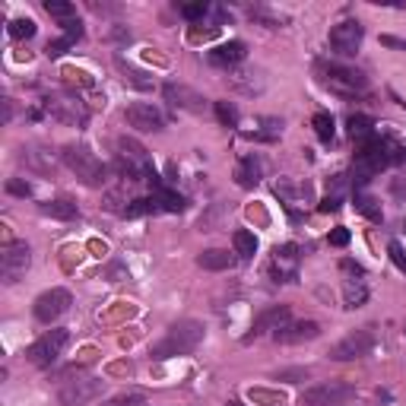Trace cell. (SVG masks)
<instances>
[{
  "instance_id": "cell-1",
  "label": "cell",
  "mask_w": 406,
  "mask_h": 406,
  "mask_svg": "<svg viewBox=\"0 0 406 406\" xmlns=\"http://www.w3.org/2000/svg\"><path fill=\"white\" fill-rule=\"evenodd\" d=\"M203 339V324L200 321H178L168 327L166 339L152 346V359H168V355H184L200 346Z\"/></svg>"
},
{
  "instance_id": "cell-2",
  "label": "cell",
  "mask_w": 406,
  "mask_h": 406,
  "mask_svg": "<svg viewBox=\"0 0 406 406\" xmlns=\"http://www.w3.org/2000/svg\"><path fill=\"white\" fill-rule=\"evenodd\" d=\"M60 159H64V166H67L80 181H83V184H89V188H98V184L105 181V166H102V162H98V159L86 150V146H76V143L64 146Z\"/></svg>"
},
{
  "instance_id": "cell-3",
  "label": "cell",
  "mask_w": 406,
  "mask_h": 406,
  "mask_svg": "<svg viewBox=\"0 0 406 406\" xmlns=\"http://www.w3.org/2000/svg\"><path fill=\"white\" fill-rule=\"evenodd\" d=\"M70 343V330H64V327H54V330H48L42 339H35L29 346V362L32 365H38V369H51L54 362H58V355L64 353V346Z\"/></svg>"
},
{
  "instance_id": "cell-4",
  "label": "cell",
  "mask_w": 406,
  "mask_h": 406,
  "mask_svg": "<svg viewBox=\"0 0 406 406\" xmlns=\"http://www.w3.org/2000/svg\"><path fill=\"white\" fill-rule=\"evenodd\" d=\"M324 86L330 92H337V96H355V92L369 89V80H365V73L355 67L330 64V67H324Z\"/></svg>"
},
{
  "instance_id": "cell-5",
  "label": "cell",
  "mask_w": 406,
  "mask_h": 406,
  "mask_svg": "<svg viewBox=\"0 0 406 406\" xmlns=\"http://www.w3.org/2000/svg\"><path fill=\"white\" fill-rule=\"evenodd\" d=\"M105 384L98 378H73V381H64V387L58 391V403L60 406H86L96 397H102Z\"/></svg>"
},
{
  "instance_id": "cell-6",
  "label": "cell",
  "mask_w": 406,
  "mask_h": 406,
  "mask_svg": "<svg viewBox=\"0 0 406 406\" xmlns=\"http://www.w3.org/2000/svg\"><path fill=\"white\" fill-rule=\"evenodd\" d=\"M353 397H355V391L349 384H339V381L315 384V387H308V391L301 394V406H346Z\"/></svg>"
},
{
  "instance_id": "cell-7",
  "label": "cell",
  "mask_w": 406,
  "mask_h": 406,
  "mask_svg": "<svg viewBox=\"0 0 406 406\" xmlns=\"http://www.w3.org/2000/svg\"><path fill=\"white\" fill-rule=\"evenodd\" d=\"M362 38H365V29H362L359 19H343L330 29V48L339 58H355L362 48Z\"/></svg>"
},
{
  "instance_id": "cell-8",
  "label": "cell",
  "mask_w": 406,
  "mask_h": 406,
  "mask_svg": "<svg viewBox=\"0 0 406 406\" xmlns=\"http://www.w3.org/2000/svg\"><path fill=\"white\" fill-rule=\"evenodd\" d=\"M29 263H32V251L26 241L7 245V248L0 251V276H3V283H16V279L29 270Z\"/></svg>"
},
{
  "instance_id": "cell-9",
  "label": "cell",
  "mask_w": 406,
  "mask_h": 406,
  "mask_svg": "<svg viewBox=\"0 0 406 406\" xmlns=\"http://www.w3.org/2000/svg\"><path fill=\"white\" fill-rule=\"evenodd\" d=\"M70 301H73V299H70L67 289L58 286V289H48V292L38 295L35 305H32V311H35V317L42 324H54L60 315H67V311H70Z\"/></svg>"
},
{
  "instance_id": "cell-10",
  "label": "cell",
  "mask_w": 406,
  "mask_h": 406,
  "mask_svg": "<svg viewBox=\"0 0 406 406\" xmlns=\"http://www.w3.org/2000/svg\"><path fill=\"white\" fill-rule=\"evenodd\" d=\"M371 346H375V337L369 330H355L349 337H343L337 346H330V359L333 362H353V359H362V355H369Z\"/></svg>"
},
{
  "instance_id": "cell-11",
  "label": "cell",
  "mask_w": 406,
  "mask_h": 406,
  "mask_svg": "<svg viewBox=\"0 0 406 406\" xmlns=\"http://www.w3.org/2000/svg\"><path fill=\"white\" fill-rule=\"evenodd\" d=\"M127 124L140 134H156V130L166 127V121H162V112H159L152 102H134V105L124 112Z\"/></svg>"
},
{
  "instance_id": "cell-12",
  "label": "cell",
  "mask_w": 406,
  "mask_h": 406,
  "mask_svg": "<svg viewBox=\"0 0 406 406\" xmlns=\"http://www.w3.org/2000/svg\"><path fill=\"white\" fill-rule=\"evenodd\" d=\"M48 112L58 121H64V124H83L86 121V108L80 102V96H64V92L51 96L48 98Z\"/></svg>"
},
{
  "instance_id": "cell-13",
  "label": "cell",
  "mask_w": 406,
  "mask_h": 406,
  "mask_svg": "<svg viewBox=\"0 0 406 406\" xmlns=\"http://www.w3.org/2000/svg\"><path fill=\"white\" fill-rule=\"evenodd\" d=\"M315 337H321V324L317 321H295L273 330V339L283 343V346H295V343H305V339H315Z\"/></svg>"
},
{
  "instance_id": "cell-14",
  "label": "cell",
  "mask_w": 406,
  "mask_h": 406,
  "mask_svg": "<svg viewBox=\"0 0 406 406\" xmlns=\"http://www.w3.org/2000/svg\"><path fill=\"white\" fill-rule=\"evenodd\" d=\"M162 92H166V98L172 102L175 108H184V112H194V114H200L203 108H206V98H203L200 92H194L191 86L166 83V86H162Z\"/></svg>"
},
{
  "instance_id": "cell-15",
  "label": "cell",
  "mask_w": 406,
  "mask_h": 406,
  "mask_svg": "<svg viewBox=\"0 0 406 406\" xmlns=\"http://www.w3.org/2000/svg\"><path fill=\"white\" fill-rule=\"evenodd\" d=\"M286 324H289V305H273L270 311H263V315L257 317L254 333L245 337V339H254V337H261V333H267V330H279V327H286Z\"/></svg>"
},
{
  "instance_id": "cell-16",
  "label": "cell",
  "mask_w": 406,
  "mask_h": 406,
  "mask_svg": "<svg viewBox=\"0 0 406 406\" xmlns=\"http://www.w3.org/2000/svg\"><path fill=\"white\" fill-rule=\"evenodd\" d=\"M245 54H248V48H245V42H226V45L213 48L206 58H210L213 67H235L238 60H245Z\"/></svg>"
},
{
  "instance_id": "cell-17",
  "label": "cell",
  "mask_w": 406,
  "mask_h": 406,
  "mask_svg": "<svg viewBox=\"0 0 406 406\" xmlns=\"http://www.w3.org/2000/svg\"><path fill=\"white\" fill-rule=\"evenodd\" d=\"M197 267L210 270V273H222V270H232L235 267V257L222 248H206L203 254H197Z\"/></svg>"
},
{
  "instance_id": "cell-18",
  "label": "cell",
  "mask_w": 406,
  "mask_h": 406,
  "mask_svg": "<svg viewBox=\"0 0 406 406\" xmlns=\"http://www.w3.org/2000/svg\"><path fill=\"white\" fill-rule=\"evenodd\" d=\"M273 276H276V283H286V276H292L295 273V263H299V248L295 245H286V248H276L273 251Z\"/></svg>"
},
{
  "instance_id": "cell-19",
  "label": "cell",
  "mask_w": 406,
  "mask_h": 406,
  "mask_svg": "<svg viewBox=\"0 0 406 406\" xmlns=\"http://www.w3.org/2000/svg\"><path fill=\"white\" fill-rule=\"evenodd\" d=\"M114 64H118V70L124 73V80H127V83L134 86V89H143V92L156 89V80H152V76L146 73V70H136L127 58H121V54H114Z\"/></svg>"
},
{
  "instance_id": "cell-20",
  "label": "cell",
  "mask_w": 406,
  "mask_h": 406,
  "mask_svg": "<svg viewBox=\"0 0 406 406\" xmlns=\"http://www.w3.org/2000/svg\"><path fill=\"white\" fill-rule=\"evenodd\" d=\"M232 245H235V254H238L241 261H251V257L257 254V235L248 232V229H238V232L232 235Z\"/></svg>"
},
{
  "instance_id": "cell-21",
  "label": "cell",
  "mask_w": 406,
  "mask_h": 406,
  "mask_svg": "<svg viewBox=\"0 0 406 406\" xmlns=\"http://www.w3.org/2000/svg\"><path fill=\"white\" fill-rule=\"evenodd\" d=\"M349 136L353 140H359V143H365V140H371V130H375V121L369 118V114H349Z\"/></svg>"
},
{
  "instance_id": "cell-22",
  "label": "cell",
  "mask_w": 406,
  "mask_h": 406,
  "mask_svg": "<svg viewBox=\"0 0 406 406\" xmlns=\"http://www.w3.org/2000/svg\"><path fill=\"white\" fill-rule=\"evenodd\" d=\"M235 178H238L241 188H254L257 181H261V162H257L254 156L241 159V166H238V172H235Z\"/></svg>"
},
{
  "instance_id": "cell-23",
  "label": "cell",
  "mask_w": 406,
  "mask_h": 406,
  "mask_svg": "<svg viewBox=\"0 0 406 406\" xmlns=\"http://www.w3.org/2000/svg\"><path fill=\"white\" fill-rule=\"evenodd\" d=\"M343 299H346V308H362L365 299H369L365 279H346V286H343Z\"/></svg>"
},
{
  "instance_id": "cell-24",
  "label": "cell",
  "mask_w": 406,
  "mask_h": 406,
  "mask_svg": "<svg viewBox=\"0 0 406 406\" xmlns=\"http://www.w3.org/2000/svg\"><path fill=\"white\" fill-rule=\"evenodd\" d=\"M42 213L45 216H54V219H73L76 216V203L73 200H48V203H42Z\"/></svg>"
},
{
  "instance_id": "cell-25",
  "label": "cell",
  "mask_w": 406,
  "mask_h": 406,
  "mask_svg": "<svg viewBox=\"0 0 406 406\" xmlns=\"http://www.w3.org/2000/svg\"><path fill=\"white\" fill-rule=\"evenodd\" d=\"M311 127H315V134H317V140H321V143H330L333 134H337V127H333V118L327 112H317L315 118H311Z\"/></svg>"
},
{
  "instance_id": "cell-26",
  "label": "cell",
  "mask_w": 406,
  "mask_h": 406,
  "mask_svg": "<svg viewBox=\"0 0 406 406\" xmlns=\"http://www.w3.org/2000/svg\"><path fill=\"white\" fill-rule=\"evenodd\" d=\"M45 13L54 16V19H60V23H67V19H76L73 3H67V0H45Z\"/></svg>"
},
{
  "instance_id": "cell-27",
  "label": "cell",
  "mask_w": 406,
  "mask_h": 406,
  "mask_svg": "<svg viewBox=\"0 0 406 406\" xmlns=\"http://www.w3.org/2000/svg\"><path fill=\"white\" fill-rule=\"evenodd\" d=\"M355 210L365 213V216H369L371 222H381V206H378L375 197H369V194H355Z\"/></svg>"
},
{
  "instance_id": "cell-28",
  "label": "cell",
  "mask_w": 406,
  "mask_h": 406,
  "mask_svg": "<svg viewBox=\"0 0 406 406\" xmlns=\"http://www.w3.org/2000/svg\"><path fill=\"white\" fill-rule=\"evenodd\" d=\"M159 210V200L156 197H140V200H130V206L124 210V216H143V213H156Z\"/></svg>"
},
{
  "instance_id": "cell-29",
  "label": "cell",
  "mask_w": 406,
  "mask_h": 406,
  "mask_svg": "<svg viewBox=\"0 0 406 406\" xmlns=\"http://www.w3.org/2000/svg\"><path fill=\"white\" fill-rule=\"evenodd\" d=\"M7 32H10V38L23 42V38H32V35H35V23H32V19H10Z\"/></svg>"
},
{
  "instance_id": "cell-30",
  "label": "cell",
  "mask_w": 406,
  "mask_h": 406,
  "mask_svg": "<svg viewBox=\"0 0 406 406\" xmlns=\"http://www.w3.org/2000/svg\"><path fill=\"white\" fill-rule=\"evenodd\" d=\"M159 206L162 210H168V213H181L184 210V197H178V194H172V191H159Z\"/></svg>"
},
{
  "instance_id": "cell-31",
  "label": "cell",
  "mask_w": 406,
  "mask_h": 406,
  "mask_svg": "<svg viewBox=\"0 0 406 406\" xmlns=\"http://www.w3.org/2000/svg\"><path fill=\"white\" fill-rule=\"evenodd\" d=\"M216 118L226 124V127H235L238 124V112H235V105H229V102H216Z\"/></svg>"
},
{
  "instance_id": "cell-32",
  "label": "cell",
  "mask_w": 406,
  "mask_h": 406,
  "mask_svg": "<svg viewBox=\"0 0 406 406\" xmlns=\"http://www.w3.org/2000/svg\"><path fill=\"white\" fill-rule=\"evenodd\" d=\"M206 13H210L206 3H184V7H181V16H184V19H203Z\"/></svg>"
},
{
  "instance_id": "cell-33",
  "label": "cell",
  "mask_w": 406,
  "mask_h": 406,
  "mask_svg": "<svg viewBox=\"0 0 406 406\" xmlns=\"http://www.w3.org/2000/svg\"><path fill=\"white\" fill-rule=\"evenodd\" d=\"M327 241H330L333 248H346V245H349V229H343V226L330 229V235H327Z\"/></svg>"
},
{
  "instance_id": "cell-34",
  "label": "cell",
  "mask_w": 406,
  "mask_h": 406,
  "mask_svg": "<svg viewBox=\"0 0 406 406\" xmlns=\"http://www.w3.org/2000/svg\"><path fill=\"white\" fill-rule=\"evenodd\" d=\"M7 191L13 197H29L32 194V184H29V181H19V178H10L7 181Z\"/></svg>"
},
{
  "instance_id": "cell-35",
  "label": "cell",
  "mask_w": 406,
  "mask_h": 406,
  "mask_svg": "<svg viewBox=\"0 0 406 406\" xmlns=\"http://www.w3.org/2000/svg\"><path fill=\"white\" fill-rule=\"evenodd\" d=\"M70 45H73V42H70L67 35H64V38H58V42H48V48H45V51H48V58H60V54L67 51Z\"/></svg>"
},
{
  "instance_id": "cell-36",
  "label": "cell",
  "mask_w": 406,
  "mask_h": 406,
  "mask_svg": "<svg viewBox=\"0 0 406 406\" xmlns=\"http://www.w3.org/2000/svg\"><path fill=\"white\" fill-rule=\"evenodd\" d=\"M60 26H64L70 42H73V38H83V23H80V19H67V23H60Z\"/></svg>"
},
{
  "instance_id": "cell-37",
  "label": "cell",
  "mask_w": 406,
  "mask_h": 406,
  "mask_svg": "<svg viewBox=\"0 0 406 406\" xmlns=\"http://www.w3.org/2000/svg\"><path fill=\"white\" fill-rule=\"evenodd\" d=\"M387 251H391V261H394V263H397L400 270H403V273H406V254H403V248H400L397 241H391V248H387Z\"/></svg>"
},
{
  "instance_id": "cell-38",
  "label": "cell",
  "mask_w": 406,
  "mask_h": 406,
  "mask_svg": "<svg viewBox=\"0 0 406 406\" xmlns=\"http://www.w3.org/2000/svg\"><path fill=\"white\" fill-rule=\"evenodd\" d=\"M105 406H146V400L143 397H118V400H112V403H105Z\"/></svg>"
},
{
  "instance_id": "cell-39",
  "label": "cell",
  "mask_w": 406,
  "mask_h": 406,
  "mask_svg": "<svg viewBox=\"0 0 406 406\" xmlns=\"http://www.w3.org/2000/svg\"><path fill=\"white\" fill-rule=\"evenodd\" d=\"M64 76L67 80H76V83H83V86H92V80H89V73H83V70H64Z\"/></svg>"
},
{
  "instance_id": "cell-40",
  "label": "cell",
  "mask_w": 406,
  "mask_h": 406,
  "mask_svg": "<svg viewBox=\"0 0 406 406\" xmlns=\"http://www.w3.org/2000/svg\"><path fill=\"white\" fill-rule=\"evenodd\" d=\"M391 194H394V197H400V200H406V181H403V178H394Z\"/></svg>"
},
{
  "instance_id": "cell-41",
  "label": "cell",
  "mask_w": 406,
  "mask_h": 406,
  "mask_svg": "<svg viewBox=\"0 0 406 406\" xmlns=\"http://www.w3.org/2000/svg\"><path fill=\"white\" fill-rule=\"evenodd\" d=\"M330 210H339V197H324L321 200V213H330Z\"/></svg>"
},
{
  "instance_id": "cell-42",
  "label": "cell",
  "mask_w": 406,
  "mask_h": 406,
  "mask_svg": "<svg viewBox=\"0 0 406 406\" xmlns=\"http://www.w3.org/2000/svg\"><path fill=\"white\" fill-rule=\"evenodd\" d=\"M339 267H343V270H346V273H353V276H365V270H362V267H359V263H353V261H343V263H339Z\"/></svg>"
},
{
  "instance_id": "cell-43",
  "label": "cell",
  "mask_w": 406,
  "mask_h": 406,
  "mask_svg": "<svg viewBox=\"0 0 406 406\" xmlns=\"http://www.w3.org/2000/svg\"><path fill=\"white\" fill-rule=\"evenodd\" d=\"M381 45H391V48H403V51H406V42H403V38H394V35H384V38H381Z\"/></svg>"
}]
</instances>
